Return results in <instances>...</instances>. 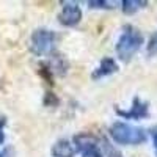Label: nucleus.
Here are the masks:
<instances>
[{"label":"nucleus","mask_w":157,"mask_h":157,"mask_svg":"<svg viewBox=\"0 0 157 157\" xmlns=\"http://www.w3.org/2000/svg\"><path fill=\"white\" fill-rule=\"evenodd\" d=\"M57 35L49 29H36L30 36V52L36 57H44L50 54L55 47Z\"/></svg>","instance_id":"nucleus-3"},{"label":"nucleus","mask_w":157,"mask_h":157,"mask_svg":"<svg viewBox=\"0 0 157 157\" xmlns=\"http://www.w3.org/2000/svg\"><path fill=\"white\" fill-rule=\"evenodd\" d=\"M104 155L105 157H124L120 151H116V148H113V145H110L109 140L104 138Z\"/></svg>","instance_id":"nucleus-10"},{"label":"nucleus","mask_w":157,"mask_h":157,"mask_svg":"<svg viewBox=\"0 0 157 157\" xmlns=\"http://www.w3.org/2000/svg\"><path fill=\"white\" fill-rule=\"evenodd\" d=\"M141 44H143L141 32L137 27H134V25H126L115 44L118 58L123 61H129L140 50Z\"/></svg>","instance_id":"nucleus-2"},{"label":"nucleus","mask_w":157,"mask_h":157,"mask_svg":"<svg viewBox=\"0 0 157 157\" xmlns=\"http://www.w3.org/2000/svg\"><path fill=\"white\" fill-rule=\"evenodd\" d=\"M90 8H94V10H112V3L105 2V0H90L88 2Z\"/></svg>","instance_id":"nucleus-12"},{"label":"nucleus","mask_w":157,"mask_h":157,"mask_svg":"<svg viewBox=\"0 0 157 157\" xmlns=\"http://www.w3.org/2000/svg\"><path fill=\"white\" fill-rule=\"evenodd\" d=\"M116 71H118V63L112 57H104L96 66V69L91 72V78L93 80H101V78H105V77L115 74Z\"/></svg>","instance_id":"nucleus-7"},{"label":"nucleus","mask_w":157,"mask_h":157,"mask_svg":"<svg viewBox=\"0 0 157 157\" xmlns=\"http://www.w3.org/2000/svg\"><path fill=\"white\" fill-rule=\"evenodd\" d=\"M5 126H6V118L0 116V145L5 143Z\"/></svg>","instance_id":"nucleus-13"},{"label":"nucleus","mask_w":157,"mask_h":157,"mask_svg":"<svg viewBox=\"0 0 157 157\" xmlns=\"http://www.w3.org/2000/svg\"><path fill=\"white\" fill-rule=\"evenodd\" d=\"M77 152L74 143L69 141L68 138H60L57 140L50 148V154L52 157H74Z\"/></svg>","instance_id":"nucleus-8"},{"label":"nucleus","mask_w":157,"mask_h":157,"mask_svg":"<svg viewBox=\"0 0 157 157\" xmlns=\"http://www.w3.org/2000/svg\"><path fill=\"white\" fill-rule=\"evenodd\" d=\"M148 5V0H123L121 2V11L126 16H132L141 8Z\"/></svg>","instance_id":"nucleus-9"},{"label":"nucleus","mask_w":157,"mask_h":157,"mask_svg":"<svg viewBox=\"0 0 157 157\" xmlns=\"http://www.w3.org/2000/svg\"><path fill=\"white\" fill-rule=\"evenodd\" d=\"M152 145H154V151H155V155H157V127L152 129Z\"/></svg>","instance_id":"nucleus-15"},{"label":"nucleus","mask_w":157,"mask_h":157,"mask_svg":"<svg viewBox=\"0 0 157 157\" xmlns=\"http://www.w3.org/2000/svg\"><path fill=\"white\" fill-rule=\"evenodd\" d=\"M13 154H14V149L11 146H3L0 149V157H13Z\"/></svg>","instance_id":"nucleus-14"},{"label":"nucleus","mask_w":157,"mask_h":157,"mask_svg":"<svg viewBox=\"0 0 157 157\" xmlns=\"http://www.w3.org/2000/svg\"><path fill=\"white\" fill-rule=\"evenodd\" d=\"M146 52L149 57H157V33H154L146 44Z\"/></svg>","instance_id":"nucleus-11"},{"label":"nucleus","mask_w":157,"mask_h":157,"mask_svg":"<svg viewBox=\"0 0 157 157\" xmlns=\"http://www.w3.org/2000/svg\"><path fill=\"white\" fill-rule=\"evenodd\" d=\"M72 143L77 152H80L82 157H105L101 149L98 137H94L93 134H88V132L77 134Z\"/></svg>","instance_id":"nucleus-4"},{"label":"nucleus","mask_w":157,"mask_h":157,"mask_svg":"<svg viewBox=\"0 0 157 157\" xmlns=\"http://www.w3.org/2000/svg\"><path fill=\"white\" fill-rule=\"evenodd\" d=\"M109 135L113 143L124 146H138L145 143L148 135L141 127L132 126L124 121H115L109 127Z\"/></svg>","instance_id":"nucleus-1"},{"label":"nucleus","mask_w":157,"mask_h":157,"mask_svg":"<svg viewBox=\"0 0 157 157\" xmlns=\"http://www.w3.org/2000/svg\"><path fill=\"white\" fill-rule=\"evenodd\" d=\"M58 13V22L63 27H75L82 21V8L75 2H63Z\"/></svg>","instance_id":"nucleus-6"},{"label":"nucleus","mask_w":157,"mask_h":157,"mask_svg":"<svg viewBox=\"0 0 157 157\" xmlns=\"http://www.w3.org/2000/svg\"><path fill=\"white\" fill-rule=\"evenodd\" d=\"M116 115H120L124 120H145V118L149 116V104L146 101H141L140 98H134L132 101V105H130L127 110H123L120 107H115Z\"/></svg>","instance_id":"nucleus-5"}]
</instances>
